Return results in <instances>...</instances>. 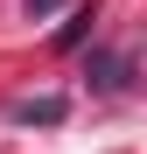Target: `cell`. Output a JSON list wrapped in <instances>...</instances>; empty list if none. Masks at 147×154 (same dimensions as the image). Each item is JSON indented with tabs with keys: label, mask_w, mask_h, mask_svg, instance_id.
I'll return each instance as SVG.
<instances>
[{
	"label": "cell",
	"mask_w": 147,
	"mask_h": 154,
	"mask_svg": "<svg viewBox=\"0 0 147 154\" xmlns=\"http://www.w3.org/2000/svg\"><path fill=\"white\" fill-rule=\"evenodd\" d=\"M14 119H21V126H56V119H63V98H21Z\"/></svg>",
	"instance_id": "cell-1"
},
{
	"label": "cell",
	"mask_w": 147,
	"mask_h": 154,
	"mask_svg": "<svg viewBox=\"0 0 147 154\" xmlns=\"http://www.w3.org/2000/svg\"><path fill=\"white\" fill-rule=\"evenodd\" d=\"M56 7H70V0H28V14H56Z\"/></svg>",
	"instance_id": "cell-2"
}]
</instances>
